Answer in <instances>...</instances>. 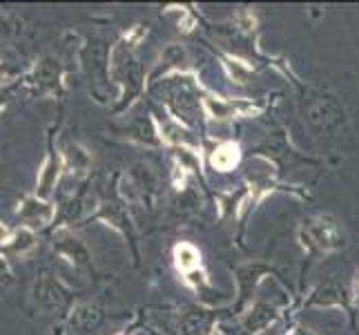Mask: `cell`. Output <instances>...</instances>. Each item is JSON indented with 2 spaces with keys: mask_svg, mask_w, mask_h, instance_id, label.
<instances>
[{
  "mask_svg": "<svg viewBox=\"0 0 359 335\" xmlns=\"http://www.w3.org/2000/svg\"><path fill=\"white\" fill-rule=\"evenodd\" d=\"M150 25L136 22L109 45V81L116 88L114 114L130 110L147 92V74L139 58V45L147 39Z\"/></svg>",
  "mask_w": 359,
  "mask_h": 335,
  "instance_id": "6da1fadb",
  "label": "cell"
},
{
  "mask_svg": "<svg viewBox=\"0 0 359 335\" xmlns=\"http://www.w3.org/2000/svg\"><path fill=\"white\" fill-rule=\"evenodd\" d=\"M150 94H154L163 112L179 121L181 126L192 130L194 134H203L205 136V114H203V88L199 83V74L194 70L190 72H179V74H170V77L161 79L152 83Z\"/></svg>",
  "mask_w": 359,
  "mask_h": 335,
  "instance_id": "7a4b0ae2",
  "label": "cell"
},
{
  "mask_svg": "<svg viewBox=\"0 0 359 335\" xmlns=\"http://www.w3.org/2000/svg\"><path fill=\"white\" fill-rule=\"evenodd\" d=\"M297 242H299L304 251L306 264H313L317 259L335 255L344 251L346 244H348L339 219L328 213H319L304 219L299 223V228H297Z\"/></svg>",
  "mask_w": 359,
  "mask_h": 335,
  "instance_id": "3957f363",
  "label": "cell"
},
{
  "mask_svg": "<svg viewBox=\"0 0 359 335\" xmlns=\"http://www.w3.org/2000/svg\"><path fill=\"white\" fill-rule=\"evenodd\" d=\"M299 112L304 126L315 136H335L348 121L344 101L330 90H306Z\"/></svg>",
  "mask_w": 359,
  "mask_h": 335,
  "instance_id": "277c9868",
  "label": "cell"
},
{
  "mask_svg": "<svg viewBox=\"0 0 359 335\" xmlns=\"http://www.w3.org/2000/svg\"><path fill=\"white\" fill-rule=\"evenodd\" d=\"M94 221H101L105 226H109L112 230H116L126 244L130 246L132 251V259L134 264L139 266L141 262V255H139V235H136V223L132 219L130 213V206L126 204L118 197L116 192V172L112 175V183L101 188V195H98V204L94 208V213L90 215V219L85 223H94ZM83 223V226H85Z\"/></svg>",
  "mask_w": 359,
  "mask_h": 335,
  "instance_id": "5b68a950",
  "label": "cell"
},
{
  "mask_svg": "<svg viewBox=\"0 0 359 335\" xmlns=\"http://www.w3.org/2000/svg\"><path fill=\"white\" fill-rule=\"evenodd\" d=\"M69 67L54 54H43L22 72V92L32 98H54L63 101L67 96Z\"/></svg>",
  "mask_w": 359,
  "mask_h": 335,
  "instance_id": "8992f818",
  "label": "cell"
},
{
  "mask_svg": "<svg viewBox=\"0 0 359 335\" xmlns=\"http://www.w3.org/2000/svg\"><path fill=\"white\" fill-rule=\"evenodd\" d=\"M81 291L72 289L52 270H39L29 287V304L39 315H65L79 302Z\"/></svg>",
  "mask_w": 359,
  "mask_h": 335,
  "instance_id": "52a82bcc",
  "label": "cell"
},
{
  "mask_svg": "<svg viewBox=\"0 0 359 335\" xmlns=\"http://www.w3.org/2000/svg\"><path fill=\"white\" fill-rule=\"evenodd\" d=\"M116 192L128 206L141 204L147 210H154L163 195L158 172L147 161H136L126 172H116Z\"/></svg>",
  "mask_w": 359,
  "mask_h": 335,
  "instance_id": "ba28073f",
  "label": "cell"
},
{
  "mask_svg": "<svg viewBox=\"0 0 359 335\" xmlns=\"http://www.w3.org/2000/svg\"><path fill=\"white\" fill-rule=\"evenodd\" d=\"M234 284H237V297H234V304L230 311L241 317L248 308L252 304V297L266 277H281V270L270 264V262H262V259H255V262H245V264H237L230 268Z\"/></svg>",
  "mask_w": 359,
  "mask_h": 335,
  "instance_id": "9c48e42d",
  "label": "cell"
},
{
  "mask_svg": "<svg viewBox=\"0 0 359 335\" xmlns=\"http://www.w3.org/2000/svg\"><path fill=\"white\" fill-rule=\"evenodd\" d=\"M302 308H341V311L351 317V327L357 331L359 329V306L355 302V293L348 291V287L337 277H328L326 282H321L319 287H315L311 293L304 297V302L299 304Z\"/></svg>",
  "mask_w": 359,
  "mask_h": 335,
  "instance_id": "30bf717a",
  "label": "cell"
},
{
  "mask_svg": "<svg viewBox=\"0 0 359 335\" xmlns=\"http://www.w3.org/2000/svg\"><path fill=\"white\" fill-rule=\"evenodd\" d=\"M63 121V119H60ZM60 121L54 123L52 128L47 130V139H45V157L36 172V188L34 195H39L41 199H54L56 185L60 183L65 175V164H63V155H60L58 147V130H60Z\"/></svg>",
  "mask_w": 359,
  "mask_h": 335,
  "instance_id": "8fae6325",
  "label": "cell"
},
{
  "mask_svg": "<svg viewBox=\"0 0 359 335\" xmlns=\"http://www.w3.org/2000/svg\"><path fill=\"white\" fill-rule=\"evenodd\" d=\"M268 110V103L252 101L239 96H221L215 92H203V114L210 121H232V119H250L262 117Z\"/></svg>",
  "mask_w": 359,
  "mask_h": 335,
  "instance_id": "7c38bea8",
  "label": "cell"
},
{
  "mask_svg": "<svg viewBox=\"0 0 359 335\" xmlns=\"http://www.w3.org/2000/svg\"><path fill=\"white\" fill-rule=\"evenodd\" d=\"M49 244H52L54 255L67 262L74 270H85V272L96 270L90 246L72 228H54L49 232Z\"/></svg>",
  "mask_w": 359,
  "mask_h": 335,
  "instance_id": "4fadbf2b",
  "label": "cell"
},
{
  "mask_svg": "<svg viewBox=\"0 0 359 335\" xmlns=\"http://www.w3.org/2000/svg\"><path fill=\"white\" fill-rule=\"evenodd\" d=\"M14 215L18 219V226H27L36 232H49L58 219V202L54 199H41L39 195H25L18 202Z\"/></svg>",
  "mask_w": 359,
  "mask_h": 335,
  "instance_id": "5bb4252c",
  "label": "cell"
},
{
  "mask_svg": "<svg viewBox=\"0 0 359 335\" xmlns=\"http://www.w3.org/2000/svg\"><path fill=\"white\" fill-rule=\"evenodd\" d=\"M105 308L98 302H76L63 315L60 335H90L105 322Z\"/></svg>",
  "mask_w": 359,
  "mask_h": 335,
  "instance_id": "9a60e30c",
  "label": "cell"
},
{
  "mask_svg": "<svg viewBox=\"0 0 359 335\" xmlns=\"http://www.w3.org/2000/svg\"><path fill=\"white\" fill-rule=\"evenodd\" d=\"M221 311L203 306H185L177 313L175 335H212V327Z\"/></svg>",
  "mask_w": 359,
  "mask_h": 335,
  "instance_id": "2e32d148",
  "label": "cell"
},
{
  "mask_svg": "<svg viewBox=\"0 0 359 335\" xmlns=\"http://www.w3.org/2000/svg\"><path fill=\"white\" fill-rule=\"evenodd\" d=\"M190 56H188V49L183 45H177V43H170L161 49V54L154 63V70L147 74V88H150L152 83L161 81L170 77V74H179V72H190Z\"/></svg>",
  "mask_w": 359,
  "mask_h": 335,
  "instance_id": "e0dca14e",
  "label": "cell"
},
{
  "mask_svg": "<svg viewBox=\"0 0 359 335\" xmlns=\"http://www.w3.org/2000/svg\"><path fill=\"white\" fill-rule=\"evenodd\" d=\"M121 136H126L128 141L136 143V145H143V147H163L161 143V134L156 128V121L152 110H147L145 114L136 117L132 123H128L126 128H118L116 130Z\"/></svg>",
  "mask_w": 359,
  "mask_h": 335,
  "instance_id": "ac0fdd59",
  "label": "cell"
},
{
  "mask_svg": "<svg viewBox=\"0 0 359 335\" xmlns=\"http://www.w3.org/2000/svg\"><path fill=\"white\" fill-rule=\"evenodd\" d=\"M283 317V308L270 304V302H255L250 304V308L239 317L241 322V329L250 335H259L268 331L272 324H277V322Z\"/></svg>",
  "mask_w": 359,
  "mask_h": 335,
  "instance_id": "d6986e66",
  "label": "cell"
},
{
  "mask_svg": "<svg viewBox=\"0 0 359 335\" xmlns=\"http://www.w3.org/2000/svg\"><path fill=\"white\" fill-rule=\"evenodd\" d=\"M60 155H63V164H65L67 175H72L74 179H79V181L90 179L92 152L81 141H67V143H63V147H60Z\"/></svg>",
  "mask_w": 359,
  "mask_h": 335,
  "instance_id": "ffe728a7",
  "label": "cell"
},
{
  "mask_svg": "<svg viewBox=\"0 0 359 335\" xmlns=\"http://www.w3.org/2000/svg\"><path fill=\"white\" fill-rule=\"evenodd\" d=\"M243 159L241 145L232 139L226 141H217L212 147L208 150V166L215 172H232L237 170Z\"/></svg>",
  "mask_w": 359,
  "mask_h": 335,
  "instance_id": "44dd1931",
  "label": "cell"
},
{
  "mask_svg": "<svg viewBox=\"0 0 359 335\" xmlns=\"http://www.w3.org/2000/svg\"><path fill=\"white\" fill-rule=\"evenodd\" d=\"M205 47L219 58V63H221V67H224L226 77H228L232 83H237V85H248V83H250L252 74H255V67H252L250 63H248L245 58H241V56H237V54H232V52H221V49L215 47L212 43H205Z\"/></svg>",
  "mask_w": 359,
  "mask_h": 335,
  "instance_id": "7402d4cb",
  "label": "cell"
},
{
  "mask_svg": "<svg viewBox=\"0 0 359 335\" xmlns=\"http://www.w3.org/2000/svg\"><path fill=\"white\" fill-rule=\"evenodd\" d=\"M172 262H175V268L179 275L185 277L188 272L203 266V255L192 242H179L175 248H172Z\"/></svg>",
  "mask_w": 359,
  "mask_h": 335,
  "instance_id": "603a6c76",
  "label": "cell"
},
{
  "mask_svg": "<svg viewBox=\"0 0 359 335\" xmlns=\"http://www.w3.org/2000/svg\"><path fill=\"white\" fill-rule=\"evenodd\" d=\"M36 248H39V232L27 228V226H16L14 230H11V237L5 244L3 251L7 255L27 257L36 251Z\"/></svg>",
  "mask_w": 359,
  "mask_h": 335,
  "instance_id": "cb8c5ba5",
  "label": "cell"
},
{
  "mask_svg": "<svg viewBox=\"0 0 359 335\" xmlns=\"http://www.w3.org/2000/svg\"><path fill=\"white\" fill-rule=\"evenodd\" d=\"M25 34V20L14 11H0V43L16 41Z\"/></svg>",
  "mask_w": 359,
  "mask_h": 335,
  "instance_id": "d4e9b609",
  "label": "cell"
},
{
  "mask_svg": "<svg viewBox=\"0 0 359 335\" xmlns=\"http://www.w3.org/2000/svg\"><path fill=\"white\" fill-rule=\"evenodd\" d=\"M183 282H185V287H190L194 293H205V291H210L212 287H210V277H208V270L201 266V268H196V270H192V272H188V275L183 277Z\"/></svg>",
  "mask_w": 359,
  "mask_h": 335,
  "instance_id": "484cf974",
  "label": "cell"
},
{
  "mask_svg": "<svg viewBox=\"0 0 359 335\" xmlns=\"http://www.w3.org/2000/svg\"><path fill=\"white\" fill-rule=\"evenodd\" d=\"M14 282H16V277H14V268H11V262H9V255L0 248V297H3V293H7V289Z\"/></svg>",
  "mask_w": 359,
  "mask_h": 335,
  "instance_id": "4316f807",
  "label": "cell"
},
{
  "mask_svg": "<svg viewBox=\"0 0 359 335\" xmlns=\"http://www.w3.org/2000/svg\"><path fill=\"white\" fill-rule=\"evenodd\" d=\"M18 92H22V74L14 83H9V85H5V88H0V110H5L11 101H14Z\"/></svg>",
  "mask_w": 359,
  "mask_h": 335,
  "instance_id": "83f0119b",
  "label": "cell"
},
{
  "mask_svg": "<svg viewBox=\"0 0 359 335\" xmlns=\"http://www.w3.org/2000/svg\"><path fill=\"white\" fill-rule=\"evenodd\" d=\"M20 74H22V72H20ZM20 74L11 70V67L5 63V60H0V88H5V85H9V83H14V81L20 77Z\"/></svg>",
  "mask_w": 359,
  "mask_h": 335,
  "instance_id": "f1b7e54d",
  "label": "cell"
},
{
  "mask_svg": "<svg viewBox=\"0 0 359 335\" xmlns=\"http://www.w3.org/2000/svg\"><path fill=\"white\" fill-rule=\"evenodd\" d=\"M286 335H321V333H317L315 329H311V327H304V324H294Z\"/></svg>",
  "mask_w": 359,
  "mask_h": 335,
  "instance_id": "f546056e",
  "label": "cell"
},
{
  "mask_svg": "<svg viewBox=\"0 0 359 335\" xmlns=\"http://www.w3.org/2000/svg\"><path fill=\"white\" fill-rule=\"evenodd\" d=\"M11 230H14V228H9L5 221H0V248H5V244L9 242Z\"/></svg>",
  "mask_w": 359,
  "mask_h": 335,
  "instance_id": "4dcf8cb0",
  "label": "cell"
},
{
  "mask_svg": "<svg viewBox=\"0 0 359 335\" xmlns=\"http://www.w3.org/2000/svg\"><path fill=\"white\" fill-rule=\"evenodd\" d=\"M139 322H141V320H136V322H134V324H132V327H128V329H123V331H118L116 335H136V329H139Z\"/></svg>",
  "mask_w": 359,
  "mask_h": 335,
  "instance_id": "1f68e13d",
  "label": "cell"
},
{
  "mask_svg": "<svg viewBox=\"0 0 359 335\" xmlns=\"http://www.w3.org/2000/svg\"><path fill=\"white\" fill-rule=\"evenodd\" d=\"M355 302L359 306V280H357V287H355Z\"/></svg>",
  "mask_w": 359,
  "mask_h": 335,
  "instance_id": "d6a6232c",
  "label": "cell"
}]
</instances>
